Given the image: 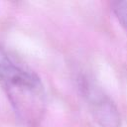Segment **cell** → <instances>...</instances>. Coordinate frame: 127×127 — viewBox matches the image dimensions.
Segmentation results:
<instances>
[{
  "instance_id": "cell-1",
  "label": "cell",
  "mask_w": 127,
  "mask_h": 127,
  "mask_svg": "<svg viewBox=\"0 0 127 127\" xmlns=\"http://www.w3.org/2000/svg\"><path fill=\"white\" fill-rule=\"evenodd\" d=\"M0 85L17 118L28 127L37 126L46 110L47 94L41 78L0 47Z\"/></svg>"
},
{
  "instance_id": "cell-2",
  "label": "cell",
  "mask_w": 127,
  "mask_h": 127,
  "mask_svg": "<svg viewBox=\"0 0 127 127\" xmlns=\"http://www.w3.org/2000/svg\"><path fill=\"white\" fill-rule=\"evenodd\" d=\"M78 88L86 106L100 127H121V116L114 101L92 78L81 75Z\"/></svg>"
},
{
  "instance_id": "cell-3",
  "label": "cell",
  "mask_w": 127,
  "mask_h": 127,
  "mask_svg": "<svg viewBox=\"0 0 127 127\" xmlns=\"http://www.w3.org/2000/svg\"><path fill=\"white\" fill-rule=\"evenodd\" d=\"M111 9L120 26L127 35V0L112 2Z\"/></svg>"
}]
</instances>
